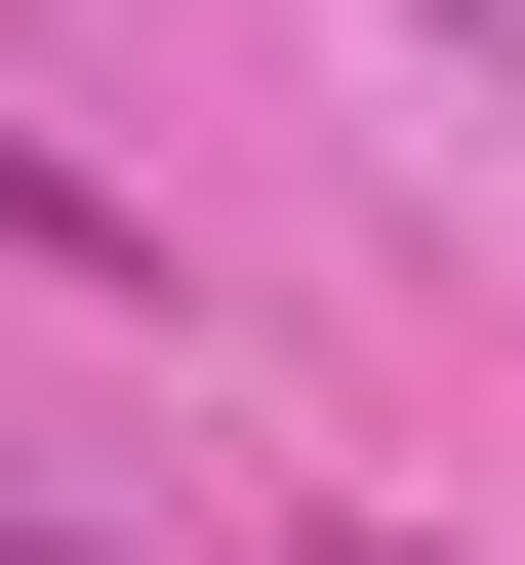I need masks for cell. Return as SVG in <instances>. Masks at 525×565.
<instances>
[{"instance_id": "cell-1", "label": "cell", "mask_w": 525, "mask_h": 565, "mask_svg": "<svg viewBox=\"0 0 525 565\" xmlns=\"http://www.w3.org/2000/svg\"><path fill=\"white\" fill-rule=\"evenodd\" d=\"M324 565H444V525H324Z\"/></svg>"}]
</instances>
